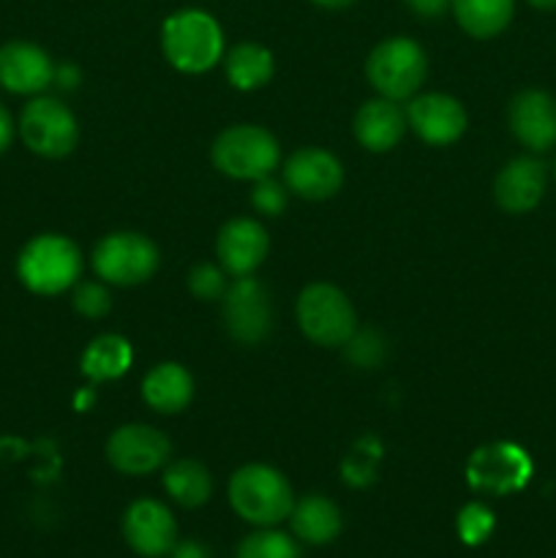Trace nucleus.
<instances>
[{
	"mask_svg": "<svg viewBox=\"0 0 556 558\" xmlns=\"http://www.w3.org/2000/svg\"><path fill=\"white\" fill-rule=\"evenodd\" d=\"M169 558H213V554L207 545L196 543V539H185V543H174Z\"/></svg>",
	"mask_w": 556,
	"mask_h": 558,
	"instance_id": "obj_31",
	"label": "nucleus"
},
{
	"mask_svg": "<svg viewBox=\"0 0 556 558\" xmlns=\"http://www.w3.org/2000/svg\"><path fill=\"white\" fill-rule=\"evenodd\" d=\"M267 248H270V240H267L265 227L254 218H232L229 223H223L216 240L221 270L234 278L251 276L265 262Z\"/></svg>",
	"mask_w": 556,
	"mask_h": 558,
	"instance_id": "obj_18",
	"label": "nucleus"
},
{
	"mask_svg": "<svg viewBox=\"0 0 556 558\" xmlns=\"http://www.w3.org/2000/svg\"><path fill=\"white\" fill-rule=\"evenodd\" d=\"M458 25L472 38H494L510 25L516 0H450Z\"/></svg>",
	"mask_w": 556,
	"mask_h": 558,
	"instance_id": "obj_22",
	"label": "nucleus"
},
{
	"mask_svg": "<svg viewBox=\"0 0 556 558\" xmlns=\"http://www.w3.org/2000/svg\"><path fill=\"white\" fill-rule=\"evenodd\" d=\"M494 532V515L483 505H467L458 515V534L467 545H480Z\"/></svg>",
	"mask_w": 556,
	"mask_h": 558,
	"instance_id": "obj_27",
	"label": "nucleus"
},
{
	"mask_svg": "<svg viewBox=\"0 0 556 558\" xmlns=\"http://www.w3.org/2000/svg\"><path fill=\"white\" fill-rule=\"evenodd\" d=\"M365 76L382 98L407 101L423 87L425 76H428V58L412 38H385L365 60Z\"/></svg>",
	"mask_w": 556,
	"mask_h": 558,
	"instance_id": "obj_4",
	"label": "nucleus"
},
{
	"mask_svg": "<svg viewBox=\"0 0 556 558\" xmlns=\"http://www.w3.org/2000/svg\"><path fill=\"white\" fill-rule=\"evenodd\" d=\"M22 142L44 158H63L80 142V125L58 98H33L20 114Z\"/></svg>",
	"mask_w": 556,
	"mask_h": 558,
	"instance_id": "obj_8",
	"label": "nucleus"
},
{
	"mask_svg": "<svg viewBox=\"0 0 556 558\" xmlns=\"http://www.w3.org/2000/svg\"><path fill=\"white\" fill-rule=\"evenodd\" d=\"M74 308L76 314L98 319V316L109 314V308H112V298H109V292L104 289V283L82 281L76 283L74 289Z\"/></svg>",
	"mask_w": 556,
	"mask_h": 558,
	"instance_id": "obj_28",
	"label": "nucleus"
},
{
	"mask_svg": "<svg viewBox=\"0 0 556 558\" xmlns=\"http://www.w3.org/2000/svg\"><path fill=\"white\" fill-rule=\"evenodd\" d=\"M283 185L300 199H330L343 185V167L322 147H300L283 163Z\"/></svg>",
	"mask_w": 556,
	"mask_h": 558,
	"instance_id": "obj_12",
	"label": "nucleus"
},
{
	"mask_svg": "<svg viewBox=\"0 0 556 558\" xmlns=\"http://www.w3.org/2000/svg\"><path fill=\"white\" fill-rule=\"evenodd\" d=\"M529 3H532L534 9H540V11L556 9V0H529Z\"/></svg>",
	"mask_w": 556,
	"mask_h": 558,
	"instance_id": "obj_35",
	"label": "nucleus"
},
{
	"mask_svg": "<svg viewBox=\"0 0 556 558\" xmlns=\"http://www.w3.org/2000/svg\"><path fill=\"white\" fill-rule=\"evenodd\" d=\"M164 58L183 74H202L223 54V33L207 11L185 9L161 27Z\"/></svg>",
	"mask_w": 556,
	"mask_h": 558,
	"instance_id": "obj_2",
	"label": "nucleus"
},
{
	"mask_svg": "<svg viewBox=\"0 0 556 558\" xmlns=\"http://www.w3.org/2000/svg\"><path fill=\"white\" fill-rule=\"evenodd\" d=\"M11 142H14V120H11L9 109L0 104V153L9 150Z\"/></svg>",
	"mask_w": 556,
	"mask_h": 558,
	"instance_id": "obj_33",
	"label": "nucleus"
},
{
	"mask_svg": "<svg viewBox=\"0 0 556 558\" xmlns=\"http://www.w3.org/2000/svg\"><path fill=\"white\" fill-rule=\"evenodd\" d=\"M289 523H292L294 537L303 539V543L327 545L341 534L343 515L336 501H330L327 496L311 494L294 501L292 512H289Z\"/></svg>",
	"mask_w": 556,
	"mask_h": 558,
	"instance_id": "obj_21",
	"label": "nucleus"
},
{
	"mask_svg": "<svg viewBox=\"0 0 556 558\" xmlns=\"http://www.w3.org/2000/svg\"><path fill=\"white\" fill-rule=\"evenodd\" d=\"M251 205L262 213V216H281L287 207V189L276 183L273 178L256 180L254 191H251Z\"/></svg>",
	"mask_w": 556,
	"mask_h": 558,
	"instance_id": "obj_29",
	"label": "nucleus"
},
{
	"mask_svg": "<svg viewBox=\"0 0 556 558\" xmlns=\"http://www.w3.org/2000/svg\"><path fill=\"white\" fill-rule=\"evenodd\" d=\"M55 63L31 41H9L0 47V85L20 96H36L55 82Z\"/></svg>",
	"mask_w": 556,
	"mask_h": 558,
	"instance_id": "obj_16",
	"label": "nucleus"
},
{
	"mask_svg": "<svg viewBox=\"0 0 556 558\" xmlns=\"http://www.w3.org/2000/svg\"><path fill=\"white\" fill-rule=\"evenodd\" d=\"M229 505L245 523L267 529L287 521L294 507V494L278 469L249 463L229 480Z\"/></svg>",
	"mask_w": 556,
	"mask_h": 558,
	"instance_id": "obj_1",
	"label": "nucleus"
},
{
	"mask_svg": "<svg viewBox=\"0 0 556 558\" xmlns=\"http://www.w3.org/2000/svg\"><path fill=\"white\" fill-rule=\"evenodd\" d=\"M169 456H172V441L153 425H123L107 441L109 463L120 474H131V477L158 472L167 466Z\"/></svg>",
	"mask_w": 556,
	"mask_h": 558,
	"instance_id": "obj_10",
	"label": "nucleus"
},
{
	"mask_svg": "<svg viewBox=\"0 0 556 558\" xmlns=\"http://www.w3.org/2000/svg\"><path fill=\"white\" fill-rule=\"evenodd\" d=\"M164 490L174 505L194 510L213 496V477L200 461H174L164 469Z\"/></svg>",
	"mask_w": 556,
	"mask_h": 558,
	"instance_id": "obj_23",
	"label": "nucleus"
},
{
	"mask_svg": "<svg viewBox=\"0 0 556 558\" xmlns=\"http://www.w3.org/2000/svg\"><path fill=\"white\" fill-rule=\"evenodd\" d=\"M300 330L319 347H347L358 330V314L347 294L330 283H311L298 298Z\"/></svg>",
	"mask_w": 556,
	"mask_h": 558,
	"instance_id": "obj_6",
	"label": "nucleus"
},
{
	"mask_svg": "<svg viewBox=\"0 0 556 558\" xmlns=\"http://www.w3.org/2000/svg\"><path fill=\"white\" fill-rule=\"evenodd\" d=\"M407 120L414 134L425 145L434 147L452 145L467 131V112H463L461 101L445 96V93H428V96L412 98L407 109Z\"/></svg>",
	"mask_w": 556,
	"mask_h": 558,
	"instance_id": "obj_14",
	"label": "nucleus"
},
{
	"mask_svg": "<svg viewBox=\"0 0 556 558\" xmlns=\"http://www.w3.org/2000/svg\"><path fill=\"white\" fill-rule=\"evenodd\" d=\"M270 294L256 278L240 276L223 292V325L240 343H259L270 330Z\"/></svg>",
	"mask_w": 556,
	"mask_h": 558,
	"instance_id": "obj_11",
	"label": "nucleus"
},
{
	"mask_svg": "<svg viewBox=\"0 0 556 558\" xmlns=\"http://www.w3.org/2000/svg\"><path fill=\"white\" fill-rule=\"evenodd\" d=\"M93 270L104 283L136 287L158 270V248L140 232H112L93 251Z\"/></svg>",
	"mask_w": 556,
	"mask_h": 558,
	"instance_id": "obj_7",
	"label": "nucleus"
},
{
	"mask_svg": "<svg viewBox=\"0 0 556 558\" xmlns=\"http://www.w3.org/2000/svg\"><path fill=\"white\" fill-rule=\"evenodd\" d=\"M407 112L390 98H371L354 114V136L371 153H387L407 134Z\"/></svg>",
	"mask_w": 556,
	"mask_h": 558,
	"instance_id": "obj_19",
	"label": "nucleus"
},
{
	"mask_svg": "<svg viewBox=\"0 0 556 558\" xmlns=\"http://www.w3.org/2000/svg\"><path fill=\"white\" fill-rule=\"evenodd\" d=\"M234 558H300V548L289 534L267 526L240 539Z\"/></svg>",
	"mask_w": 556,
	"mask_h": 558,
	"instance_id": "obj_26",
	"label": "nucleus"
},
{
	"mask_svg": "<svg viewBox=\"0 0 556 558\" xmlns=\"http://www.w3.org/2000/svg\"><path fill=\"white\" fill-rule=\"evenodd\" d=\"M507 123L523 147L551 150L556 145V98L545 90H521L510 101Z\"/></svg>",
	"mask_w": 556,
	"mask_h": 558,
	"instance_id": "obj_15",
	"label": "nucleus"
},
{
	"mask_svg": "<svg viewBox=\"0 0 556 558\" xmlns=\"http://www.w3.org/2000/svg\"><path fill=\"white\" fill-rule=\"evenodd\" d=\"M548 185V169L540 158L518 156L499 169L494 180V199L505 213H529L540 205Z\"/></svg>",
	"mask_w": 556,
	"mask_h": 558,
	"instance_id": "obj_17",
	"label": "nucleus"
},
{
	"mask_svg": "<svg viewBox=\"0 0 556 558\" xmlns=\"http://www.w3.org/2000/svg\"><path fill=\"white\" fill-rule=\"evenodd\" d=\"M311 3L322 5V9H347V5H352L354 0H311Z\"/></svg>",
	"mask_w": 556,
	"mask_h": 558,
	"instance_id": "obj_34",
	"label": "nucleus"
},
{
	"mask_svg": "<svg viewBox=\"0 0 556 558\" xmlns=\"http://www.w3.org/2000/svg\"><path fill=\"white\" fill-rule=\"evenodd\" d=\"M131 347L120 336H98L82 352V374L90 381L120 379L131 368Z\"/></svg>",
	"mask_w": 556,
	"mask_h": 558,
	"instance_id": "obj_24",
	"label": "nucleus"
},
{
	"mask_svg": "<svg viewBox=\"0 0 556 558\" xmlns=\"http://www.w3.org/2000/svg\"><path fill=\"white\" fill-rule=\"evenodd\" d=\"M16 272L31 292L60 294L80 281L82 254L63 234H38L22 248Z\"/></svg>",
	"mask_w": 556,
	"mask_h": 558,
	"instance_id": "obj_3",
	"label": "nucleus"
},
{
	"mask_svg": "<svg viewBox=\"0 0 556 558\" xmlns=\"http://www.w3.org/2000/svg\"><path fill=\"white\" fill-rule=\"evenodd\" d=\"M223 65H227L229 85L238 87V90H256V87L267 85L273 71H276L270 49L251 41L238 44L234 49H229Z\"/></svg>",
	"mask_w": 556,
	"mask_h": 558,
	"instance_id": "obj_25",
	"label": "nucleus"
},
{
	"mask_svg": "<svg viewBox=\"0 0 556 558\" xmlns=\"http://www.w3.org/2000/svg\"><path fill=\"white\" fill-rule=\"evenodd\" d=\"M532 474V461L527 452L516 445H488L474 450L467 463V480L474 490L494 496H507L512 490H521Z\"/></svg>",
	"mask_w": 556,
	"mask_h": 558,
	"instance_id": "obj_9",
	"label": "nucleus"
},
{
	"mask_svg": "<svg viewBox=\"0 0 556 558\" xmlns=\"http://www.w3.org/2000/svg\"><path fill=\"white\" fill-rule=\"evenodd\" d=\"M213 163L221 174L234 180H262L276 172L281 161V145L262 125H232L213 142Z\"/></svg>",
	"mask_w": 556,
	"mask_h": 558,
	"instance_id": "obj_5",
	"label": "nucleus"
},
{
	"mask_svg": "<svg viewBox=\"0 0 556 558\" xmlns=\"http://www.w3.org/2000/svg\"><path fill=\"white\" fill-rule=\"evenodd\" d=\"M189 289L200 300H218L227 292V278H223V270H218V267L200 265L191 270Z\"/></svg>",
	"mask_w": 556,
	"mask_h": 558,
	"instance_id": "obj_30",
	"label": "nucleus"
},
{
	"mask_svg": "<svg viewBox=\"0 0 556 558\" xmlns=\"http://www.w3.org/2000/svg\"><path fill=\"white\" fill-rule=\"evenodd\" d=\"M123 537L142 558H161L178 543V523L161 501L136 499L123 515Z\"/></svg>",
	"mask_w": 556,
	"mask_h": 558,
	"instance_id": "obj_13",
	"label": "nucleus"
},
{
	"mask_svg": "<svg viewBox=\"0 0 556 558\" xmlns=\"http://www.w3.org/2000/svg\"><path fill=\"white\" fill-rule=\"evenodd\" d=\"M142 398L158 414H178L194 398V379L180 363H158L142 381Z\"/></svg>",
	"mask_w": 556,
	"mask_h": 558,
	"instance_id": "obj_20",
	"label": "nucleus"
},
{
	"mask_svg": "<svg viewBox=\"0 0 556 558\" xmlns=\"http://www.w3.org/2000/svg\"><path fill=\"white\" fill-rule=\"evenodd\" d=\"M409 9L418 11L420 16H428V20H434V16H442L447 11V5H450V0H407Z\"/></svg>",
	"mask_w": 556,
	"mask_h": 558,
	"instance_id": "obj_32",
	"label": "nucleus"
}]
</instances>
